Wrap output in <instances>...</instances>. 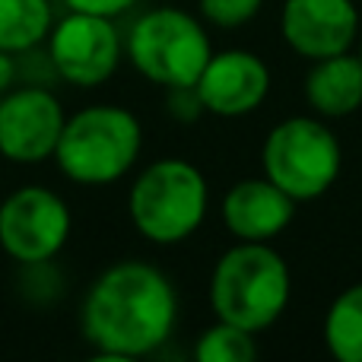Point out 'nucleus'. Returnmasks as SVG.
<instances>
[{"instance_id":"obj_2","label":"nucleus","mask_w":362,"mask_h":362,"mask_svg":"<svg viewBox=\"0 0 362 362\" xmlns=\"http://www.w3.org/2000/svg\"><path fill=\"white\" fill-rule=\"evenodd\" d=\"M144 153V124L124 105L95 102L67 115L54 146V165L70 185L108 187L127 178Z\"/></svg>"},{"instance_id":"obj_12","label":"nucleus","mask_w":362,"mask_h":362,"mask_svg":"<svg viewBox=\"0 0 362 362\" xmlns=\"http://www.w3.org/2000/svg\"><path fill=\"white\" fill-rule=\"evenodd\" d=\"M219 219L235 242H274L296 219V200L267 175L242 178L219 200Z\"/></svg>"},{"instance_id":"obj_1","label":"nucleus","mask_w":362,"mask_h":362,"mask_svg":"<svg viewBox=\"0 0 362 362\" xmlns=\"http://www.w3.org/2000/svg\"><path fill=\"white\" fill-rule=\"evenodd\" d=\"M178 325V293L163 267L150 261H115L86 286L80 334L95 359L131 362L159 353Z\"/></svg>"},{"instance_id":"obj_13","label":"nucleus","mask_w":362,"mask_h":362,"mask_svg":"<svg viewBox=\"0 0 362 362\" xmlns=\"http://www.w3.org/2000/svg\"><path fill=\"white\" fill-rule=\"evenodd\" d=\"M305 105L318 118H350L362 108V61L353 51L312 61L302 83Z\"/></svg>"},{"instance_id":"obj_11","label":"nucleus","mask_w":362,"mask_h":362,"mask_svg":"<svg viewBox=\"0 0 362 362\" xmlns=\"http://www.w3.org/2000/svg\"><path fill=\"white\" fill-rule=\"evenodd\" d=\"M280 35L305 61L344 54L359 38V10L353 0H283Z\"/></svg>"},{"instance_id":"obj_16","label":"nucleus","mask_w":362,"mask_h":362,"mask_svg":"<svg viewBox=\"0 0 362 362\" xmlns=\"http://www.w3.org/2000/svg\"><path fill=\"white\" fill-rule=\"evenodd\" d=\"M257 356V334L245 331L229 321H213L194 340L197 362H251Z\"/></svg>"},{"instance_id":"obj_18","label":"nucleus","mask_w":362,"mask_h":362,"mask_svg":"<svg viewBox=\"0 0 362 362\" xmlns=\"http://www.w3.org/2000/svg\"><path fill=\"white\" fill-rule=\"evenodd\" d=\"M264 0H197L200 19L216 29H242L261 13Z\"/></svg>"},{"instance_id":"obj_19","label":"nucleus","mask_w":362,"mask_h":362,"mask_svg":"<svg viewBox=\"0 0 362 362\" xmlns=\"http://www.w3.org/2000/svg\"><path fill=\"white\" fill-rule=\"evenodd\" d=\"M64 10H74V13H93V16H108V19H118L131 10L137 0H57Z\"/></svg>"},{"instance_id":"obj_4","label":"nucleus","mask_w":362,"mask_h":362,"mask_svg":"<svg viewBox=\"0 0 362 362\" xmlns=\"http://www.w3.org/2000/svg\"><path fill=\"white\" fill-rule=\"evenodd\" d=\"M210 213V185L204 172L181 156L144 165L127 187V216L137 235L159 248L181 245Z\"/></svg>"},{"instance_id":"obj_20","label":"nucleus","mask_w":362,"mask_h":362,"mask_svg":"<svg viewBox=\"0 0 362 362\" xmlns=\"http://www.w3.org/2000/svg\"><path fill=\"white\" fill-rule=\"evenodd\" d=\"M19 80V64H16V54H6V51H0V95L6 93V89H13Z\"/></svg>"},{"instance_id":"obj_17","label":"nucleus","mask_w":362,"mask_h":362,"mask_svg":"<svg viewBox=\"0 0 362 362\" xmlns=\"http://www.w3.org/2000/svg\"><path fill=\"white\" fill-rule=\"evenodd\" d=\"M19 267V293L29 302L38 305H51L64 296V276L54 261H38V264H16Z\"/></svg>"},{"instance_id":"obj_8","label":"nucleus","mask_w":362,"mask_h":362,"mask_svg":"<svg viewBox=\"0 0 362 362\" xmlns=\"http://www.w3.org/2000/svg\"><path fill=\"white\" fill-rule=\"evenodd\" d=\"M74 235L67 200L45 185H23L0 200V251L13 264L57 261Z\"/></svg>"},{"instance_id":"obj_21","label":"nucleus","mask_w":362,"mask_h":362,"mask_svg":"<svg viewBox=\"0 0 362 362\" xmlns=\"http://www.w3.org/2000/svg\"><path fill=\"white\" fill-rule=\"evenodd\" d=\"M356 54H359V61H362V38H359V51H356Z\"/></svg>"},{"instance_id":"obj_10","label":"nucleus","mask_w":362,"mask_h":362,"mask_svg":"<svg viewBox=\"0 0 362 362\" xmlns=\"http://www.w3.org/2000/svg\"><path fill=\"white\" fill-rule=\"evenodd\" d=\"M194 93L206 115L245 118L255 115L270 95V67L264 57L245 48L213 51L194 83Z\"/></svg>"},{"instance_id":"obj_5","label":"nucleus","mask_w":362,"mask_h":362,"mask_svg":"<svg viewBox=\"0 0 362 362\" xmlns=\"http://www.w3.org/2000/svg\"><path fill=\"white\" fill-rule=\"evenodd\" d=\"M213 54L206 23L178 6H153L124 32V57L146 83L163 89L194 86Z\"/></svg>"},{"instance_id":"obj_9","label":"nucleus","mask_w":362,"mask_h":362,"mask_svg":"<svg viewBox=\"0 0 362 362\" xmlns=\"http://www.w3.org/2000/svg\"><path fill=\"white\" fill-rule=\"evenodd\" d=\"M61 99L42 83H16L0 95V156L13 165H42L64 131Z\"/></svg>"},{"instance_id":"obj_7","label":"nucleus","mask_w":362,"mask_h":362,"mask_svg":"<svg viewBox=\"0 0 362 362\" xmlns=\"http://www.w3.org/2000/svg\"><path fill=\"white\" fill-rule=\"evenodd\" d=\"M42 48L51 74L76 89H99L124 61V35L118 23L93 13L64 10Z\"/></svg>"},{"instance_id":"obj_6","label":"nucleus","mask_w":362,"mask_h":362,"mask_svg":"<svg viewBox=\"0 0 362 362\" xmlns=\"http://www.w3.org/2000/svg\"><path fill=\"white\" fill-rule=\"evenodd\" d=\"M261 169L296 204L318 200L344 169L340 140L318 115H293L270 127L261 146Z\"/></svg>"},{"instance_id":"obj_3","label":"nucleus","mask_w":362,"mask_h":362,"mask_svg":"<svg viewBox=\"0 0 362 362\" xmlns=\"http://www.w3.org/2000/svg\"><path fill=\"white\" fill-rule=\"evenodd\" d=\"M293 299V274L270 242H235L210 274V308L219 321L264 334Z\"/></svg>"},{"instance_id":"obj_15","label":"nucleus","mask_w":362,"mask_h":362,"mask_svg":"<svg viewBox=\"0 0 362 362\" xmlns=\"http://www.w3.org/2000/svg\"><path fill=\"white\" fill-rule=\"evenodd\" d=\"M321 337L337 362H362V280L334 296L325 312Z\"/></svg>"},{"instance_id":"obj_14","label":"nucleus","mask_w":362,"mask_h":362,"mask_svg":"<svg viewBox=\"0 0 362 362\" xmlns=\"http://www.w3.org/2000/svg\"><path fill=\"white\" fill-rule=\"evenodd\" d=\"M54 0H0V51L32 54L54 25Z\"/></svg>"}]
</instances>
